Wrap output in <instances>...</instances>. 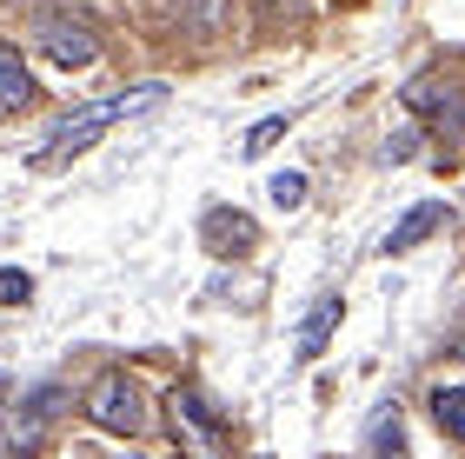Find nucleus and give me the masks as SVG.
<instances>
[{
	"label": "nucleus",
	"mask_w": 465,
	"mask_h": 459,
	"mask_svg": "<svg viewBox=\"0 0 465 459\" xmlns=\"http://www.w3.org/2000/svg\"><path fill=\"white\" fill-rule=\"evenodd\" d=\"M166 100V87H134V94H114V100H94V107H80V114H67L60 127L47 134V147L34 154V166L47 174V166H60V160H74V154H87L100 134L114 127V120H126V114H146V107H160Z\"/></svg>",
	"instance_id": "obj_1"
},
{
	"label": "nucleus",
	"mask_w": 465,
	"mask_h": 459,
	"mask_svg": "<svg viewBox=\"0 0 465 459\" xmlns=\"http://www.w3.org/2000/svg\"><path fill=\"white\" fill-rule=\"evenodd\" d=\"M166 406H173V440L186 453H193V459H226V420L200 400L193 386H173V400H166Z\"/></svg>",
	"instance_id": "obj_2"
},
{
	"label": "nucleus",
	"mask_w": 465,
	"mask_h": 459,
	"mask_svg": "<svg viewBox=\"0 0 465 459\" xmlns=\"http://www.w3.org/2000/svg\"><path fill=\"white\" fill-rule=\"evenodd\" d=\"M87 420L100 433H120V440H134L146 426V406H140V386L126 380V373H100L94 393H87Z\"/></svg>",
	"instance_id": "obj_3"
},
{
	"label": "nucleus",
	"mask_w": 465,
	"mask_h": 459,
	"mask_svg": "<svg viewBox=\"0 0 465 459\" xmlns=\"http://www.w3.org/2000/svg\"><path fill=\"white\" fill-rule=\"evenodd\" d=\"M60 406H67V393H60V386H34L27 406L7 420V446H14V453H34L40 440H47V426L60 420Z\"/></svg>",
	"instance_id": "obj_4"
},
{
	"label": "nucleus",
	"mask_w": 465,
	"mask_h": 459,
	"mask_svg": "<svg viewBox=\"0 0 465 459\" xmlns=\"http://www.w3.org/2000/svg\"><path fill=\"white\" fill-rule=\"evenodd\" d=\"M40 47H47L60 67H87L94 60V34L80 27V20H67V14H47L40 20Z\"/></svg>",
	"instance_id": "obj_5"
},
{
	"label": "nucleus",
	"mask_w": 465,
	"mask_h": 459,
	"mask_svg": "<svg viewBox=\"0 0 465 459\" xmlns=\"http://www.w3.org/2000/svg\"><path fill=\"white\" fill-rule=\"evenodd\" d=\"M332 326H340V294H320V306H312L306 326H300V360H320L326 340H332Z\"/></svg>",
	"instance_id": "obj_6"
},
{
	"label": "nucleus",
	"mask_w": 465,
	"mask_h": 459,
	"mask_svg": "<svg viewBox=\"0 0 465 459\" xmlns=\"http://www.w3.org/2000/svg\"><path fill=\"white\" fill-rule=\"evenodd\" d=\"M200 234L213 240V254H246V246H252V220H246V214H226V206H213Z\"/></svg>",
	"instance_id": "obj_7"
},
{
	"label": "nucleus",
	"mask_w": 465,
	"mask_h": 459,
	"mask_svg": "<svg viewBox=\"0 0 465 459\" xmlns=\"http://www.w3.org/2000/svg\"><path fill=\"white\" fill-rule=\"evenodd\" d=\"M439 220H446V206H432V200H426V206H412V214L399 220L386 240H379V254H406V246H419V240H426Z\"/></svg>",
	"instance_id": "obj_8"
},
{
	"label": "nucleus",
	"mask_w": 465,
	"mask_h": 459,
	"mask_svg": "<svg viewBox=\"0 0 465 459\" xmlns=\"http://www.w3.org/2000/svg\"><path fill=\"white\" fill-rule=\"evenodd\" d=\"M34 100V74L20 67V47L0 40V107H27Z\"/></svg>",
	"instance_id": "obj_9"
},
{
	"label": "nucleus",
	"mask_w": 465,
	"mask_h": 459,
	"mask_svg": "<svg viewBox=\"0 0 465 459\" xmlns=\"http://www.w3.org/2000/svg\"><path fill=\"white\" fill-rule=\"evenodd\" d=\"M432 420H439V433L465 440V386H439L432 393Z\"/></svg>",
	"instance_id": "obj_10"
},
{
	"label": "nucleus",
	"mask_w": 465,
	"mask_h": 459,
	"mask_svg": "<svg viewBox=\"0 0 465 459\" xmlns=\"http://www.w3.org/2000/svg\"><path fill=\"white\" fill-rule=\"evenodd\" d=\"M266 194H272V206H286V214H292V206L306 200V174H272Z\"/></svg>",
	"instance_id": "obj_11"
},
{
	"label": "nucleus",
	"mask_w": 465,
	"mask_h": 459,
	"mask_svg": "<svg viewBox=\"0 0 465 459\" xmlns=\"http://www.w3.org/2000/svg\"><path fill=\"white\" fill-rule=\"evenodd\" d=\"M280 134H286V114H272V120H260V127L246 134V160H260V154H266V147H272V140H280Z\"/></svg>",
	"instance_id": "obj_12"
},
{
	"label": "nucleus",
	"mask_w": 465,
	"mask_h": 459,
	"mask_svg": "<svg viewBox=\"0 0 465 459\" xmlns=\"http://www.w3.org/2000/svg\"><path fill=\"white\" fill-rule=\"evenodd\" d=\"M27 294H34V280L20 274V266H0V306H20Z\"/></svg>",
	"instance_id": "obj_13"
},
{
	"label": "nucleus",
	"mask_w": 465,
	"mask_h": 459,
	"mask_svg": "<svg viewBox=\"0 0 465 459\" xmlns=\"http://www.w3.org/2000/svg\"><path fill=\"white\" fill-rule=\"evenodd\" d=\"M399 446H406L399 440V420H379V459H399Z\"/></svg>",
	"instance_id": "obj_14"
},
{
	"label": "nucleus",
	"mask_w": 465,
	"mask_h": 459,
	"mask_svg": "<svg viewBox=\"0 0 465 459\" xmlns=\"http://www.w3.org/2000/svg\"><path fill=\"white\" fill-rule=\"evenodd\" d=\"M459 353H465V340H459Z\"/></svg>",
	"instance_id": "obj_15"
}]
</instances>
